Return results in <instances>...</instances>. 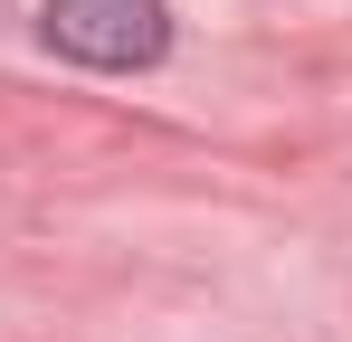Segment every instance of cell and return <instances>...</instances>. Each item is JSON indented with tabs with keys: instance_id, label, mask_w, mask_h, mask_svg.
Instances as JSON below:
<instances>
[{
	"instance_id": "1",
	"label": "cell",
	"mask_w": 352,
	"mask_h": 342,
	"mask_svg": "<svg viewBox=\"0 0 352 342\" xmlns=\"http://www.w3.org/2000/svg\"><path fill=\"white\" fill-rule=\"evenodd\" d=\"M38 29L76 67H153V57L172 48V10L162 0H48Z\"/></svg>"
}]
</instances>
